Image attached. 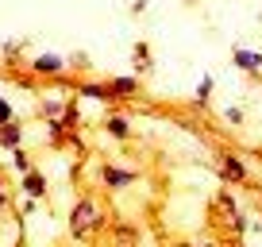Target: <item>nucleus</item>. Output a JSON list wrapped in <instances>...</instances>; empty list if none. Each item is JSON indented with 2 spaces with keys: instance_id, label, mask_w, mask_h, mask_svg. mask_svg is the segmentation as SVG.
Segmentation results:
<instances>
[{
  "instance_id": "f257e3e1",
  "label": "nucleus",
  "mask_w": 262,
  "mask_h": 247,
  "mask_svg": "<svg viewBox=\"0 0 262 247\" xmlns=\"http://www.w3.org/2000/svg\"><path fill=\"white\" fill-rule=\"evenodd\" d=\"M100 224H104V213L97 209L93 197H81L74 209H70V236L74 239H85L89 232H97Z\"/></svg>"
},
{
  "instance_id": "f03ea898",
  "label": "nucleus",
  "mask_w": 262,
  "mask_h": 247,
  "mask_svg": "<svg viewBox=\"0 0 262 247\" xmlns=\"http://www.w3.org/2000/svg\"><path fill=\"white\" fill-rule=\"evenodd\" d=\"M100 181H104V190H127V186H135L139 181V170H131V166H100Z\"/></svg>"
},
{
  "instance_id": "7ed1b4c3",
  "label": "nucleus",
  "mask_w": 262,
  "mask_h": 247,
  "mask_svg": "<svg viewBox=\"0 0 262 247\" xmlns=\"http://www.w3.org/2000/svg\"><path fill=\"white\" fill-rule=\"evenodd\" d=\"M66 54H58V50H47V54H39V58H31V74L35 77H62L66 74Z\"/></svg>"
},
{
  "instance_id": "20e7f679",
  "label": "nucleus",
  "mask_w": 262,
  "mask_h": 247,
  "mask_svg": "<svg viewBox=\"0 0 262 247\" xmlns=\"http://www.w3.org/2000/svg\"><path fill=\"white\" fill-rule=\"evenodd\" d=\"M231 66L243 70V74H262V54L258 50H247V47H235L231 50Z\"/></svg>"
},
{
  "instance_id": "39448f33",
  "label": "nucleus",
  "mask_w": 262,
  "mask_h": 247,
  "mask_svg": "<svg viewBox=\"0 0 262 247\" xmlns=\"http://www.w3.org/2000/svg\"><path fill=\"white\" fill-rule=\"evenodd\" d=\"M220 174H224V178L231 181V186L247 181V166H243V158H239V155H228V151L220 155Z\"/></svg>"
},
{
  "instance_id": "423d86ee",
  "label": "nucleus",
  "mask_w": 262,
  "mask_h": 247,
  "mask_svg": "<svg viewBox=\"0 0 262 247\" xmlns=\"http://www.w3.org/2000/svg\"><path fill=\"white\" fill-rule=\"evenodd\" d=\"M108 89H112L116 100H127V97H135V89H139V77L120 74V77H112V81H108Z\"/></svg>"
},
{
  "instance_id": "0eeeda50",
  "label": "nucleus",
  "mask_w": 262,
  "mask_h": 247,
  "mask_svg": "<svg viewBox=\"0 0 262 247\" xmlns=\"http://www.w3.org/2000/svg\"><path fill=\"white\" fill-rule=\"evenodd\" d=\"M0 147L4 151H16V147H24V123H0Z\"/></svg>"
},
{
  "instance_id": "6e6552de",
  "label": "nucleus",
  "mask_w": 262,
  "mask_h": 247,
  "mask_svg": "<svg viewBox=\"0 0 262 247\" xmlns=\"http://www.w3.org/2000/svg\"><path fill=\"white\" fill-rule=\"evenodd\" d=\"M24 178V193L27 197H47V178H42L39 170H27V174H19Z\"/></svg>"
},
{
  "instance_id": "1a4fd4ad",
  "label": "nucleus",
  "mask_w": 262,
  "mask_h": 247,
  "mask_svg": "<svg viewBox=\"0 0 262 247\" xmlns=\"http://www.w3.org/2000/svg\"><path fill=\"white\" fill-rule=\"evenodd\" d=\"M104 132L112 135V139H127V135H131V120L116 112V116H108V120H104Z\"/></svg>"
},
{
  "instance_id": "9d476101",
  "label": "nucleus",
  "mask_w": 262,
  "mask_h": 247,
  "mask_svg": "<svg viewBox=\"0 0 262 247\" xmlns=\"http://www.w3.org/2000/svg\"><path fill=\"white\" fill-rule=\"evenodd\" d=\"M77 93H81V97H89V100H116L112 89H108V81H104V85H100V81H81V85H77Z\"/></svg>"
},
{
  "instance_id": "9b49d317",
  "label": "nucleus",
  "mask_w": 262,
  "mask_h": 247,
  "mask_svg": "<svg viewBox=\"0 0 262 247\" xmlns=\"http://www.w3.org/2000/svg\"><path fill=\"white\" fill-rule=\"evenodd\" d=\"M212 89H216V77L205 74L201 81H196V97H193V108H208V100H212Z\"/></svg>"
},
{
  "instance_id": "f8f14e48",
  "label": "nucleus",
  "mask_w": 262,
  "mask_h": 247,
  "mask_svg": "<svg viewBox=\"0 0 262 247\" xmlns=\"http://www.w3.org/2000/svg\"><path fill=\"white\" fill-rule=\"evenodd\" d=\"M131 54H135V70H139V74H143V70H150V47L143 39L131 47Z\"/></svg>"
},
{
  "instance_id": "ddd939ff",
  "label": "nucleus",
  "mask_w": 262,
  "mask_h": 247,
  "mask_svg": "<svg viewBox=\"0 0 262 247\" xmlns=\"http://www.w3.org/2000/svg\"><path fill=\"white\" fill-rule=\"evenodd\" d=\"M12 166H16V174H27V170H35L31 155H27L24 147H16V151H12Z\"/></svg>"
},
{
  "instance_id": "4468645a",
  "label": "nucleus",
  "mask_w": 262,
  "mask_h": 247,
  "mask_svg": "<svg viewBox=\"0 0 262 247\" xmlns=\"http://www.w3.org/2000/svg\"><path fill=\"white\" fill-rule=\"evenodd\" d=\"M224 120H228L231 128H243V123H247V112H243L239 105H231V108H224Z\"/></svg>"
},
{
  "instance_id": "2eb2a0df",
  "label": "nucleus",
  "mask_w": 262,
  "mask_h": 247,
  "mask_svg": "<svg viewBox=\"0 0 262 247\" xmlns=\"http://www.w3.org/2000/svg\"><path fill=\"white\" fill-rule=\"evenodd\" d=\"M8 120H16V112H12V105L4 97H0V123H8Z\"/></svg>"
},
{
  "instance_id": "dca6fc26",
  "label": "nucleus",
  "mask_w": 262,
  "mask_h": 247,
  "mask_svg": "<svg viewBox=\"0 0 262 247\" xmlns=\"http://www.w3.org/2000/svg\"><path fill=\"white\" fill-rule=\"evenodd\" d=\"M8 201H12V193H8V186H4V174H0V213L8 209Z\"/></svg>"
},
{
  "instance_id": "f3484780",
  "label": "nucleus",
  "mask_w": 262,
  "mask_h": 247,
  "mask_svg": "<svg viewBox=\"0 0 262 247\" xmlns=\"http://www.w3.org/2000/svg\"><path fill=\"white\" fill-rule=\"evenodd\" d=\"M19 47H24V43H19V39H8V43H4V54H16Z\"/></svg>"
},
{
  "instance_id": "a211bd4d",
  "label": "nucleus",
  "mask_w": 262,
  "mask_h": 247,
  "mask_svg": "<svg viewBox=\"0 0 262 247\" xmlns=\"http://www.w3.org/2000/svg\"><path fill=\"white\" fill-rule=\"evenodd\" d=\"M131 12H135V16H143V12H147V0H131Z\"/></svg>"
}]
</instances>
